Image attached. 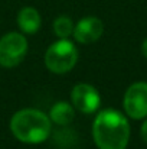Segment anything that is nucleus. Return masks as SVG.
Instances as JSON below:
<instances>
[{"mask_svg":"<svg viewBox=\"0 0 147 149\" xmlns=\"http://www.w3.org/2000/svg\"><path fill=\"white\" fill-rule=\"evenodd\" d=\"M92 136L98 149H126L130 139L128 120L118 110H101L92 125Z\"/></svg>","mask_w":147,"mask_h":149,"instance_id":"obj_1","label":"nucleus"},{"mask_svg":"<svg viewBox=\"0 0 147 149\" xmlns=\"http://www.w3.org/2000/svg\"><path fill=\"white\" fill-rule=\"evenodd\" d=\"M52 122L38 109H22L10 120V130L23 143H41L50 135Z\"/></svg>","mask_w":147,"mask_h":149,"instance_id":"obj_2","label":"nucleus"},{"mask_svg":"<svg viewBox=\"0 0 147 149\" xmlns=\"http://www.w3.org/2000/svg\"><path fill=\"white\" fill-rule=\"evenodd\" d=\"M78 62V49L68 38L53 42L45 54V65L55 74L71 71Z\"/></svg>","mask_w":147,"mask_h":149,"instance_id":"obj_3","label":"nucleus"},{"mask_svg":"<svg viewBox=\"0 0 147 149\" xmlns=\"http://www.w3.org/2000/svg\"><path fill=\"white\" fill-rule=\"evenodd\" d=\"M28 52V41L19 32L6 33L0 39V65L13 68L19 65Z\"/></svg>","mask_w":147,"mask_h":149,"instance_id":"obj_4","label":"nucleus"},{"mask_svg":"<svg viewBox=\"0 0 147 149\" xmlns=\"http://www.w3.org/2000/svg\"><path fill=\"white\" fill-rule=\"evenodd\" d=\"M126 113L131 119H143L147 116V83L139 81L131 84L126 94L123 101Z\"/></svg>","mask_w":147,"mask_h":149,"instance_id":"obj_5","label":"nucleus"},{"mask_svg":"<svg viewBox=\"0 0 147 149\" xmlns=\"http://www.w3.org/2000/svg\"><path fill=\"white\" fill-rule=\"evenodd\" d=\"M71 100H72L74 107L85 114H91V113L97 111L101 104V96H99L98 90L94 86L87 84V83L77 84L72 88Z\"/></svg>","mask_w":147,"mask_h":149,"instance_id":"obj_6","label":"nucleus"},{"mask_svg":"<svg viewBox=\"0 0 147 149\" xmlns=\"http://www.w3.org/2000/svg\"><path fill=\"white\" fill-rule=\"evenodd\" d=\"M74 38L79 44L97 42L104 33V23L95 16H85L74 26Z\"/></svg>","mask_w":147,"mask_h":149,"instance_id":"obj_7","label":"nucleus"},{"mask_svg":"<svg viewBox=\"0 0 147 149\" xmlns=\"http://www.w3.org/2000/svg\"><path fill=\"white\" fill-rule=\"evenodd\" d=\"M41 15L35 7H23L17 13V26L25 33H36L41 28Z\"/></svg>","mask_w":147,"mask_h":149,"instance_id":"obj_8","label":"nucleus"},{"mask_svg":"<svg viewBox=\"0 0 147 149\" xmlns=\"http://www.w3.org/2000/svg\"><path fill=\"white\" fill-rule=\"evenodd\" d=\"M75 117V107H72L66 101H58L52 106L49 119L52 123L59 125V126H66L69 125Z\"/></svg>","mask_w":147,"mask_h":149,"instance_id":"obj_9","label":"nucleus"},{"mask_svg":"<svg viewBox=\"0 0 147 149\" xmlns=\"http://www.w3.org/2000/svg\"><path fill=\"white\" fill-rule=\"evenodd\" d=\"M72 32H74V23H72L71 17L59 16L53 20V33L59 39L69 38V35H72Z\"/></svg>","mask_w":147,"mask_h":149,"instance_id":"obj_10","label":"nucleus"},{"mask_svg":"<svg viewBox=\"0 0 147 149\" xmlns=\"http://www.w3.org/2000/svg\"><path fill=\"white\" fill-rule=\"evenodd\" d=\"M141 138L147 143V120H144V123L141 125Z\"/></svg>","mask_w":147,"mask_h":149,"instance_id":"obj_11","label":"nucleus"},{"mask_svg":"<svg viewBox=\"0 0 147 149\" xmlns=\"http://www.w3.org/2000/svg\"><path fill=\"white\" fill-rule=\"evenodd\" d=\"M141 52H143V55L147 58V39H144V42H143V45H141Z\"/></svg>","mask_w":147,"mask_h":149,"instance_id":"obj_12","label":"nucleus"}]
</instances>
